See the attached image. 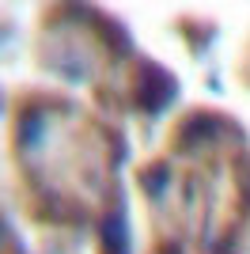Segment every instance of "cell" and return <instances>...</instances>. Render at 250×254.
<instances>
[{"instance_id":"1","label":"cell","mask_w":250,"mask_h":254,"mask_svg":"<svg viewBox=\"0 0 250 254\" xmlns=\"http://www.w3.org/2000/svg\"><path fill=\"white\" fill-rule=\"evenodd\" d=\"M103 243H106V254H129V232H125V216L122 212H110V216H106Z\"/></svg>"},{"instance_id":"2","label":"cell","mask_w":250,"mask_h":254,"mask_svg":"<svg viewBox=\"0 0 250 254\" xmlns=\"http://www.w3.org/2000/svg\"><path fill=\"white\" fill-rule=\"evenodd\" d=\"M140 182H144V190L152 193V197H159V193H163V186L171 182V171H167L163 163H156V167H148L144 175H140Z\"/></svg>"}]
</instances>
